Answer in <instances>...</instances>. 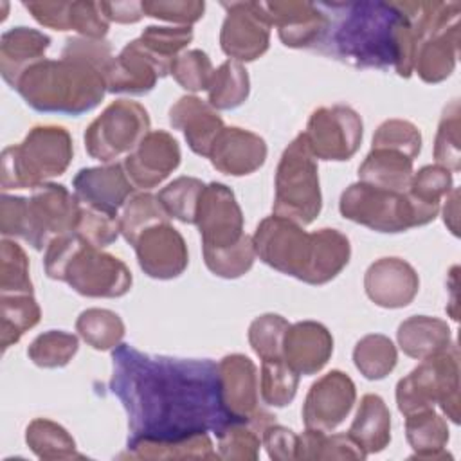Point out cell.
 <instances>
[{
  "label": "cell",
  "instance_id": "cell-7",
  "mask_svg": "<svg viewBox=\"0 0 461 461\" xmlns=\"http://www.w3.org/2000/svg\"><path fill=\"white\" fill-rule=\"evenodd\" d=\"M340 214L378 232H403L430 223L439 205L421 203L407 191L396 193L364 182L351 184L339 202Z\"/></svg>",
  "mask_w": 461,
  "mask_h": 461
},
{
  "label": "cell",
  "instance_id": "cell-15",
  "mask_svg": "<svg viewBox=\"0 0 461 461\" xmlns=\"http://www.w3.org/2000/svg\"><path fill=\"white\" fill-rule=\"evenodd\" d=\"M357 389L353 380L333 369L312 384L304 405L303 421L306 429L330 432L337 429L353 409Z\"/></svg>",
  "mask_w": 461,
  "mask_h": 461
},
{
  "label": "cell",
  "instance_id": "cell-24",
  "mask_svg": "<svg viewBox=\"0 0 461 461\" xmlns=\"http://www.w3.org/2000/svg\"><path fill=\"white\" fill-rule=\"evenodd\" d=\"M333 353V337L328 328L315 321L290 324L285 335L283 358L299 375H315Z\"/></svg>",
  "mask_w": 461,
  "mask_h": 461
},
{
  "label": "cell",
  "instance_id": "cell-18",
  "mask_svg": "<svg viewBox=\"0 0 461 461\" xmlns=\"http://www.w3.org/2000/svg\"><path fill=\"white\" fill-rule=\"evenodd\" d=\"M169 65L155 58L140 40H133L113 56L106 72V90L112 94L142 95L153 90L158 77L167 76Z\"/></svg>",
  "mask_w": 461,
  "mask_h": 461
},
{
  "label": "cell",
  "instance_id": "cell-56",
  "mask_svg": "<svg viewBox=\"0 0 461 461\" xmlns=\"http://www.w3.org/2000/svg\"><path fill=\"white\" fill-rule=\"evenodd\" d=\"M72 2H23V7L43 27L54 31H70Z\"/></svg>",
  "mask_w": 461,
  "mask_h": 461
},
{
  "label": "cell",
  "instance_id": "cell-8",
  "mask_svg": "<svg viewBox=\"0 0 461 461\" xmlns=\"http://www.w3.org/2000/svg\"><path fill=\"white\" fill-rule=\"evenodd\" d=\"M396 403L403 416L434 409L459 423V351L456 344L421 360L407 376L396 384Z\"/></svg>",
  "mask_w": 461,
  "mask_h": 461
},
{
  "label": "cell",
  "instance_id": "cell-41",
  "mask_svg": "<svg viewBox=\"0 0 461 461\" xmlns=\"http://www.w3.org/2000/svg\"><path fill=\"white\" fill-rule=\"evenodd\" d=\"M299 373H295L285 358L261 360L259 393L261 400L272 407H285L295 398Z\"/></svg>",
  "mask_w": 461,
  "mask_h": 461
},
{
  "label": "cell",
  "instance_id": "cell-11",
  "mask_svg": "<svg viewBox=\"0 0 461 461\" xmlns=\"http://www.w3.org/2000/svg\"><path fill=\"white\" fill-rule=\"evenodd\" d=\"M252 243L256 256L263 263L299 281L304 279L312 258L313 236L303 225L276 214L267 216L256 227Z\"/></svg>",
  "mask_w": 461,
  "mask_h": 461
},
{
  "label": "cell",
  "instance_id": "cell-48",
  "mask_svg": "<svg viewBox=\"0 0 461 461\" xmlns=\"http://www.w3.org/2000/svg\"><path fill=\"white\" fill-rule=\"evenodd\" d=\"M254 259H256V250H254L252 236H245L236 247L203 254L205 267L214 276L223 279L241 277L252 268Z\"/></svg>",
  "mask_w": 461,
  "mask_h": 461
},
{
  "label": "cell",
  "instance_id": "cell-23",
  "mask_svg": "<svg viewBox=\"0 0 461 461\" xmlns=\"http://www.w3.org/2000/svg\"><path fill=\"white\" fill-rule=\"evenodd\" d=\"M267 142L258 133L230 126L223 128L216 137L209 160L214 169L223 175H250L265 164Z\"/></svg>",
  "mask_w": 461,
  "mask_h": 461
},
{
  "label": "cell",
  "instance_id": "cell-9",
  "mask_svg": "<svg viewBox=\"0 0 461 461\" xmlns=\"http://www.w3.org/2000/svg\"><path fill=\"white\" fill-rule=\"evenodd\" d=\"M274 187L272 211L276 216L299 225H308L319 216L322 196L317 162L303 133L285 148L276 169Z\"/></svg>",
  "mask_w": 461,
  "mask_h": 461
},
{
  "label": "cell",
  "instance_id": "cell-12",
  "mask_svg": "<svg viewBox=\"0 0 461 461\" xmlns=\"http://www.w3.org/2000/svg\"><path fill=\"white\" fill-rule=\"evenodd\" d=\"M364 124L346 104L317 108L303 131L310 151L321 160H349L360 148Z\"/></svg>",
  "mask_w": 461,
  "mask_h": 461
},
{
  "label": "cell",
  "instance_id": "cell-55",
  "mask_svg": "<svg viewBox=\"0 0 461 461\" xmlns=\"http://www.w3.org/2000/svg\"><path fill=\"white\" fill-rule=\"evenodd\" d=\"M261 445L267 448V452L272 459H279V461L295 459L297 434H294V430H290L283 425H277L274 421L263 430Z\"/></svg>",
  "mask_w": 461,
  "mask_h": 461
},
{
  "label": "cell",
  "instance_id": "cell-37",
  "mask_svg": "<svg viewBox=\"0 0 461 461\" xmlns=\"http://www.w3.org/2000/svg\"><path fill=\"white\" fill-rule=\"evenodd\" d=\"M25 441L40 459H81L74 438L59 423L36 418L27 425Z\"/></svg>",
  "mask_w": 461,
  "mask_h": 461
},
{
  "label": "cell",
  "instance_id": "cell-10",
  "mask_svg": "<svg viewBox=\"0 0 461 461\" xmlns=\"http://www.w3.org/2000/svg\"><path fill=\"white\" fill-rule=\"evenodd\" d=\"M149 133V115L137 101L110 103L85 130L86 153L104 164L130 155Z\"/></svg>",
  "mask_w": 461,
  "mask_h": 461
},
{
  "label": "cell",
  "instance_id": "cell-32",
  "mask_svg": "<svg viewBox=\"0 0 461 461\" xmlns=\"http://www.w3.org/2000/svg\"><path fill=\"white\" fill-rule=\"evenodd\" d=\"M276 421V416L259 409L249 420H238L227 423L221 430L216 432L218 450L221 459H240L254 461L261 447L263 430Z\"/></svg>",
  "mask_w": 461,
  "mask_h": 461
},
{
  "label": "cell",
  "instance_id": "cell-27",
  "mask_svg": "<svg viewBox=\"0 0 461 461\" xmlns=\"http://www.w3.org/2000/svg\"><path fill=\"white\" fill-rule=\"evenodd\" d=\"M50 38L38 29L13 27L0 38V72L4 81L16 88L23 72L34 63L45 59L43 54Z\"/></svg>",
  "mask_w": 461,
  "mask_h": 461
},
{
  "label": "cell",
  "instance_id": "cell-30",
  "mask_svg": "<svg viewBox=\"0 0 461 461\" xmlns=\"http://www.w3.org/2000/svg\"><path fill=\"white\" fill-rule=\"evenodd\" d=\"M412 158L385 148H371L358 167V178L364 184L405 193L412 178Z\"/></svg>",
  "mask_w": 461,
  "mask_h": 461
},
{
  "label": "cell",
  "instance_id": "cell-34",
  "mask_svg": "<svg viewBox=\"0 0 461 461\" xmlns=\"http://www.w3.org/2000/svg\"><path fill=\"white\" fill-rule=\"evenodd\" d=\"M128 456L137 459H216L207 434H196L176 441L130 439Z\"/></svg>",
  "mask_w": 461,
  "mask_h": 461
},
{
  "label": "cell",
  "instance_id": "cell-59",
  "mask_svg": "<svg viewBox=\"0 0 461 461\" xmlns=\"http://www.w3.org/2000/svg\"><path fill=\"white\" fill-rule=\"evenodd\" d=\"M457 198H459V189H452L447 194V205L443 209L445 214V223L452 230V234L457 236Z\"/></svg>",
  "mask_w": 461,
  "mask_h": 461
},
{
  "label": "cell",
  "instance_id": "cell-47",
  "mask_svg": "<svg viewBox=\"0 0 461 461\" xmlns=\"http://www.w3.org/2000/svg\"><path fill=\"white\" fill-rule=\"evenodd\" d=\"M140 43L162 63L169 65L173 59L182 54V50L191 43L193 40V29L191 27H160V25H149L142 31L139 36Z\"/></svg>",
  "mask_w": 461,
  "mask_h": 461
},
{
  "label": "cell",
  "instance_id": "cell-1",
  "mask_svg": "<svg viewBox=\"0 0 461 461\" xmlns=\"http://www.w3.org/2000/svg\"><path fill=\"white\" fill-rule=\"evenodd\" d=\"M110 389L128 414L130 439L176 441L234 421L221 402L218 364L209 358L148 355L119 344Z\"/></svg>",
  "mask_w": 461,
  "mask_h": 461
},
{
  "label": "cell",
  "instance_id": "cell-6",
  "mask_svg": "<svg viewBox=\"0 0 461 461\" xmlns=\"http://www.w3.org/2000/svg\"><path fill=\"white\" fill-rule=\"evenodd\" d=\"M72 137L63 126H34L20 144L2 151V189H36L65 173L72 160Z\"/></svg>",
  "mask_w": 461,
  "mask_h": 461
},
{
  "label": "cell",
  "instance_id": "cell-14",
  "mask_svg": "<svg viewBox=\"0 0 461 461\" xmlns=\"http://www.w3.org/2000/svg\"><path fill=\"white\" fill-rule=\"evenodd\" d=\"M220 47L234 61H254L268 50L270 20L263 2H223Z\"/></svg>",
  "mask_w": 461,
  "mask_h": 461
},
{
  "label": "cell",
  "instance_id": "cell-38",
  "mask_svg": "<svg viewBox=\"0 0 461 461\" xmlns=\"http://www.w3.org/2000/svg\"><path fill=\"white\" fill-rule=\"evenodd\" d=\"M76 331L94 349L108 351L121 344L124 337V322L112 310L88 308L79 313Z\"/></svg>",
  "mask_w": 461,
  "mask_h": 461
},
{
  "label": "cell",
  "instance_id": "cell-43",
  "mask_svg": "<svg viewBox=\"0 0 461 461\" xmlns=\"http://www.w3.org/2000/svg\"><path fill=\"white\" fill-rule=\"evenodd\" d=\"M79 342L74 333H67L61 330H49L41 335H38L29 349V358L38 366L45 369L63 367L67 366L72 357L77 353Z\"/></svg>",
  "mask_w": 461,
  "mask_h": 461
},
{
  "label": "cell",
  "instance_id": "cell-40",
  "mask_svg": "<svg viewBox=\"0 0 461 461\" xmlns=\"http://www.w3.org/2000/svg\"><path fill=\"white\" fill-rule=\"evenodd\" d=\"M160 221H169L167 212L158 202V196L144 191L133 193L122 205V214L119 216L121 234L130 245H133V241L144 229Z\"/></svg>",
  "mask_w": 461,
  "mask_h": 461
},
{
  "label": "cell",
  "instance_id": "cell-2",
  "mask_svg": "<svg viewBox=\"0 0 461 461\" xmlns=\"http://www.w3.org/2000/svg\"><path fill=\"white\" fill-rule=\"evenodd\" d=\"M326 29L313 50L355 68L393 67L398 76L412 74L414 31L396 2L346 0L319 2Z\"/></svg>",
  "mask_w": 461,
  "mask_h": 461
},
{
  "label": "cell",
  "instance_id": "cell-17",
  "mask_svg": "<svg viewBox=\"0 0 461 461\" xmlns=\"http://www.w3.org/2000/svg\"><path fill=\"white\" fill-rule=\"evenodd\" d=\"M180 164L176 139L164 131H149L139 146L124 157L122 167L135 189H151L164 182Z\"/></svg>",
  "mask_w": 461,
  "mask_h": 461
},
{
  "label": "cell",
  "instance_id": "cell-46",
  "mask_svg": "<svg viewBox=\"0 0 461 461\" xmlns=\"http://www.w3.org/2000/svg\"><path fill=\"white\" fill-rule=\"evenodd\" d=\"M459 103L452 101L439 121L436 140H434V158L438 166L447 167L448 171H459L461 167V119H459Z\"/></svg>",
  "mask_w": 461,
  "mask_h": 461
},
{
  "label": "cell",
  "instance_id": "cell-44",
  "mask_svg": "<svg viewBox=\"0 0 461 461\" xmlns=\"http://www.w3.org/2000/svg\"><path fill=\"white\" fill-rule=\"evenodd\" d=\"M32 294L25 250L7 238L0 243V295Z\"/></svg>",
  "mask_w": 461,
  "mask_h": 461
},
{
  "label": "cell",
  "instance_id": "cell-16",
  "mask_svg": "<svg viewBox=\"0 0 461 461\" xmlns=\"http://www.w3.org/2000/svg\"><path fill=\"white\" fill-rule=\"evenodd\" d=\"M133 249L139 267L153 279L178 277L189 263L187 245L169 221L144 229L133 241Z\"/></svg>",
  "mask_w": 461,
  "mask_h": 461
},
{
  "label": "cell",
  "instance_id": "cell-39",
  "mask_svg": "<svg viewBox=\"0 0 461 461\" xmlns=\"http://www.w3.org/2000/svg\"><path fill=\"white\" fill-rule=\"evenodd\" d=\"M353 362L367 380H382L398 362L396 346L385 335L369 333L357 342L353 349Z\"/></svg>",
  "mask_w": 461,
  "mask_h": 461
},
{
  "label": "cell",
  "instance_id": "cell-25",
  "mask_svg": "<svg viewBox=\"0 0 461 461\" xmlns=\"http://www.w3.org/2000/svg\"><path fill=\"white\" fill-rule=\"evenodd\" d=\"M169 124L180 130L189 148L202 157H209V151L225 128L218 112L196 95H184L169 108Z\"/></svg>",
  "mask_w": 461,
  "mask_h": 461
},
{
  "label": "cell",
  "instance_id": "cell-3",
  "mask_svg": "<svg viewBox=\"0 0 461 461\" xmlns=\"http://www.w3.org/2000/svg\"><path fill=\"white\" fill-rule=\"evenodd\" d=\"M16 90L38 112L74 117L94 110L108 92L103 70L65 54L59 59H41L29 67Z\"/></svg>",
  "mask_w": 461,
  "mask_h": 461
},
{
  "label": "cell",
  "instance_id": "cell-52",
  "mask_svg": "<svg viewBox=\"0 0 461 461\" xmlns=\"http://www.w3.org/2000/svg\"><path fill=\"white\" fill-rule=\"evenodd\" d=\"M452 173L438 164L423 166L412 173L407 193L421 203L439 205L441 198L452 191Z\"/></svg>",
  "mask_w": 461,
  "mask_h": 461
},
{
  "label": "cell",
  "instance_id": "cell-20",
  "mask_svg": "<svg viewBox=\"0 0 461 461\" xmlns=\"http://www.w3.org/2000/svg\"><path fill=\"white\" fill-rule=\"evenodd\" d=\"M270 25L277 27L279 40L294 49H315L326 29V16L317 4L299 0L263 2Z\"/></svg>",
  "mask_w": 461,
  "mask_h": 461
},
{
  "label": "cell",
  "instance_id": "cell-13",
  "mask_svg": "<svg viewBox=\"0 0 461 461\" xmlns=\"http://www.w3.org/2000/svg\"><path fill=\"white\" fill-rule=\"evenodd\" d=\"M194 223L202 236L203 254L236 247L247 236L241 207L232 189L221 182H211L203 187Z\"/></svg>",
  "mask_w": 461,
  "mask_h": 461
},
{
  "label": "cell",
  "instance_id": "cell-19",
  "mask_svg": "<svg viewBox=\"0 0 461 461\" xmlns=\"http://www.w3.org/2000/svg\"><path fill=\"white\" fill-rule=\"evenodd\" d=\"M367 297L382 308H403L420 290V277L412 265L400 258H380L364 276Z\"/></svg>",
  "mask_w": 461,
  "mask_h": 461
},
{
  "label": "cell",
  "instance_id": "cell-26",
  "mask_svg": "<svg viewBox=\"0 0 461 461\" xmlns=\"http://www.w3.org/2000/svg\"><path fill=\"white\" fill-rule=\"evenodd\" d=\"M459 23L423 34L414 43L412 70L425 83H439L447 79L457 59Z\"/></svg>",
  "mask_w": 461,
  "mask_h": 461
},
{
  "label": "cell",
  "instance_id": "cell-33",
  "mask_svg": "<svg viewBox=\"0 0 461 461\" xmlns=\"http://www.w3.org/2000/svg\"><path fill=\"white\" fill-rule=\"evenodd\" d=\"M405 436L414 450V457L420 459H441L448 441L447 421L434 412V409L420 411L405 416Z\"/></svg>",
  "mask_w": 461,
  "mask_h": 461
},
{
  "label": "cell",
  "instance_id": "cell-5",
  "mask_svg": "<svg viewBox=\"0 0 461 461\" xmlns=\"http://www.w3.org/2000/svg\"><path fill=\"white\" fill-rule=\"evenodd\" d=\"M81 202L61 184H41L31 198L2 194L0 232L4 238H22L32 249L49 247L58 236L76 229Z\"/></svg>",
  "mask_w": 461,
  "mask_h": 461
},
{
  "label": "cell",
  "instance_id": "cell-45",
  "mask_svg": "<svg viewBox=\"0 0 461 461\" xmlns=\"http://www.w3.org/2000/svg\"><path fill=\"white\" fill-rule=\"evenodd\" d=\"M290 322L277 313H263L249 326V342L261 360L283 358L285 335Z\"/></svg>",
  "mask_w": 461,
  "mask_h": 461
},
{
  "label": "cell",
  "instance_id": "cell-58",
  "mask_svg": "<svg viewBox=\"0 0 461 461\" xmlns=\"http://www.w3.org/2000/svg\"><path fill=\"white\" fill-rule=\"evenodd\" d=\"M110 22L137 23L142 16V2H101Z\"/></svg>",
  "mask_w": 461,
  "mask_h": 461
},
{
  "label": "cell",
  "instance_id": "cell-31",
  "mask_svg": "<svg viewBox=\"0 0 461 461\" xmlns=\"http://www.w3.org/2000/svg\"><path fill=\"white\" fill-rule=\"evenodd\" d=\"M348 434L366 450V454L382 452L389 445L391 412L382 396L367 393L360 398Z\"/></svg>",
  "mask_w": 461,
  "mask_h": 461
},
{
  "label": "cell",
  "instance_id": "cell-49",
  "mask_svg": "<svg viewBox=\"0 0 461 461\" xmlns=\"http://www.w3.org/2000/svg\"><path fill=\"white\" fill-rule=\"evenodd\" d=\"M169 74L182 88L189 92H200L209 88L214 68L209 56L203 50L193 49L178 54L173 59Z\"/></svg>",
  "mask_w": 461,
  "mask_h": 461
},
{
  "label": "cell",
  "instance_id": "cell-53",
  "mask_svg": "<svg viewBox=\"0 0 461 461\" xmlns=\"http://www.w3.org/2000/svg\"><path fill=\"white\" fill-rule=\"evenodd\" d=\"M144 16L191 27L203 16L205 4L198 0H144Z\"/></svg>",
  "mask_w": 461,
  "mask_h": 461
},
{
  "label": "cell",
  "instance_id": "cell-50",
  "mask_svg": "<svg viewBox=\"0 0 461 461\" xmlns=\"http://www.w3.org/2000/svg\"><path fill=\"white\" fill-rule=\"evenodd\" d=\"M90 245L103 249L113 243L121 234L119 214H112L95 207H81L76 229L72 230Z\"/></svg>",
  "mask_w": 461,
  "mask_h": 461
},
{
  "label": "cell",
  "instance_id": "cell-21",
  "mask_svg": "<svg viewBox=\"0 0 461 461\" xmlns=\"http://www.w3.org/2000/svg\"><path fill=\"white\" fill-rule=\"evenodd\" d=\"M72 187L81 203L112 214H117L135 191L122 164L117 162L79 169Z\"/></svg>",
  "mask_w": 461,
  "mask_h": 461
},
{
  "label": "cell",
  "instance_id": "cell-42",
  "mask_svg": "<svg viewBox=\"0 0 461 461\" xmlns=\"http://www.w3.org/2000/svg\"><path fill=\"white\" fill-rule=\"evenodd\" d=\"M205 184L194 176H178L160 189L158 202L169 218L182 223H194L198 200Z\"/></svg>",
  "mask_w": 461,
  "mask_h": 461
},
{
  "label": "cell",
  "instance_id": "cell-29",
  "mask_svg": "<svg viewBox=\"0 0 461 461\" xmlns=\"http://www.w3.org/2000/svg\"><path fill=\"white\" fill-rule=\"evenodd\" d=\"M312 236L313 249L303 283L324 285L337 277L349 263L351 245L349 240L337 229H319L312 232Z\"/></svg>",
  "mask_w": 461,
  "mask_h": 461
},
{
  "label": "cell",
  "instance_id": "cell-35",
  "mask_svg": "<svg viewBox=\"0 0 461 461\" xmlns=\"http://www.w3.org/2000/svg\"><path fill=\"white\" fill-rule=\"evenodd\" d=\"M41 312L32 294L0 295V344L5 351L40 322Z\"/></svg>",
  "mask_w": 461,
  "mask_h": 461
},
{
  "label": "cell",
  "instance_id": "cell-57",
  "mask_svg": "<svg viewBox=\"0 0 461 461\" xmlns=\"http://www.w3.org/2000/svg\"><path fill=\"white\" fill-rule=\"evenodd\" d=\"M366 450L349 434H321L317 459H366Z\"/></svg>",
  "mask_w": 461,
  "mask_h": 461
},
{
  "label": "cell",
  "instance_id": "cell-22",
  "mask_svg": "<svg viewBox=\"0 0 461 461\" xmlns=\"http://www.w3.org/2000/svg\"><path fill=\"white\" fill-rule=\"evenodd\" d=\"M218 375L227 414L234 421L252 418L259 411V376L254 362L241 353L227 355L218 362Z\"/></svg>",
  "mask_w": 461,
  "mask_h": 461
},
{
  "label": "cell",
  "instance_id": "cell-4",
  "mask_svg": "<svg viewBox=\"0 0 461 461\" xmlns=\"http://www.w3.org/2000/svg\"><path fill=\"white\" fill-rule=\"evenodd\" d=\"M45 274L85 297H122L131 288L130 268L76 232L52 240L43 258Z\"/></svg>",
  "mask_w": 461,
  "mask_h": 461
},
{
  "label": "cell",
  "instance_id": "cell-36",
  "mask_svg": "<svg viewBox=\"0 0 461 461\" xmlns=\"http://www.w3.org/2000/svg\"><path fill=\"white\" fill-rule=\"evenodd\" d=\"M250 92L247 68L234 59L223 61L212 74L207 101L214 110H232L243 104Z\"/></svg>",
  "mask_w": 461,
  "mask_h": 461
},
{
  "label": "cell",
  "instance_id": "cell-51",
  "mask_svg": "<svg viewBox=\"0 0 461 461\" xmlns=\"http://www.w3.org/2000/svg\"><path fill=\"white\" fill-rule=\"evenodd\" d=\"M371 148L394 149L414 160L421 149V133L409 121L387 119L376 128Z\"/></svg>",
  "mask_w": 461,
  "mask_h": 461
},
{
  "label": "cell",
  "instance_id": "cell-28",
  "mask_svg": "<svg viewBox=\"0 0 461 461\" xmlns=\"http://www.w3.org/2000/svg\"><path fill=\"white\" fill-rule=\"evenodd\" d=\"M402 351L416 360L443 353L452 344L450 328L445 321L429 315H414L398 326L396 333Z\"/></svg>",
  "mask_w": 461,
  "mask_h": 461
},
{
  "label": "cell",
  "instance_id": "cell-54",
  "mask_svg": "<svg viewBox=\"0 0 461 461\" xmlns=\"http://www.w3.org/2000/svg\"><path fill=\"white\" fill-rule=\"evenodd\" d=\"M110 20L104 14L101 2L76 0L70 5V31L79 32L83 38L103 40L108 32Z\"/></svg>",
  "mask_w": 461,
  "mask_h": 461
}]
</instances>
